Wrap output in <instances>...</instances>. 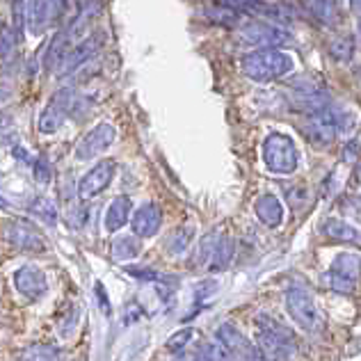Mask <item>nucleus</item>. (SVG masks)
<instances>
[{
    "instance_id": "nucleus-16",
    "label": "nucleus",
    "mask_w": 361,
    "mask_h": 361,
    "mask_svg": "<svg viewBox=\"0 0 361 361\" xmlns=\"http://www.w3.org/2000/svg\"><path fill=\"white\" fill-rule=\"evenodd\" d=\"M71 51V39L66 37L64 30L60 32H55L53 35V39L49 42V49H46L44 53V69L46 73H55V71H60V66L66 58V53Z\"/></svg>"
},
{
    "instance_id": "nucleus-3",
    "label": "nucleus",
    "mask_w": 361,
    "mask_h": 361,
    "mask_svg": "<svg viewBox=\"0 0 361 361\" xmlns=\"http://www.w3.org/2000/svg\"><path fill=\"white\" fill-rule=\"evenodd\" d=\"M263 163L265 169L277 176H290L300 167V151L290 135L279 130H272L263 140Z\"/></svg>"
},
{
    "instance_id": "nucleus-17",
    "label": "nucleus",
    "mask_w": 361,
    "mask_h": 361,
    "mask_svg": "<svg viewBox=\"0 0 361 361\" xmlns=\"http://www.w3.org/2000/svg\"><path fill=\"white\" fill-rule=\"evenodd\" d=\"M302 5L320 25L334 27L341 23V9L336 0H302Z\"/></svg>"
},
{
    "instance_id": "nucleus-4",
    "label": "nucleus",
    "mask_w": 361,
    "mask_h": 361,
    "mask_svg": "<svg viewBox=\"0 0 361 361\" xmlns=\"http://www.w3.org/2000/svg\"><path fill=\"white\" fill-rule=\"evenodd\" d=\"M361 279V256L355 252H343L331 261V268L322 274L325 286L341 295H350Z\"/></svg>"
},
{
    "instance_id": "nucleus-26",
    "label": "nucleus",
    "mask_w": 361,
    "mask_h": 361,
    "mask_svg": "<svg viewBox=\"0 0 361 361\" xmlns=\"http://www.w3.org/2000/svg\"><path fill=\"white\" fill-rule=\"evenodd\" d=\"M222 233H206L202 240H199V247L195 252V265L197 268H208L213 261V254H215V247H217V240H220Z\"/></svg>"
},
{
    "instance_id": "nucleus-37",
    "label": "nucleus",
    "mask_w": 361,
    "mask_h": 361,
    "mask_svg": "<svg viewBox=\"0 0 361 361\" xmlns=\"http://www.w3.org/2000/svg\"><path fill=\"white\" fill-rule=\"evenodd\" d=\"M359 154H361L359 142H348V147H345V151H343V156H345L348 163H355V160L359 158Z\"/></svg>"
},
{
    "instance_id": "nucleus-13",
    "label": "nucleus",
    "mask_w": 361,
    "mask_h": 361,
    "mask_svg": "<svg viewBox=\"0 0 361 361\" xmlns=\"http://www.w3.org/2000/svg\"><path fill=\"white\" fill-rule=\"evenodd\" d=\"M66 117H69V112H66V106H64V101H62L60 92H58L49 103H46L44 110L39 112L37 128H39V133H44V135H53V133H58L62 128V123H64Z\"/></svg>"
},
{
    "instance_id": "nucleus-6",
    "label": "nucleus",
    "mask_w": 361,
    "mask_h": 361,
    "mask_svg": "<svg viewBox=\"0 0 361 361\" xmlns=\"http://www.w3.org/2000/svg\"><path fill=\"white\" fill-rule=\"evenodd\" d=\"M238 37L256 49H279L281 44L290 42V35L281 25H274L270 21H243L238 25Z\"/></svg>"
},
{
    "instance_id": "nucleus-22",
    "label": "nucleus",
    "mask_w": 361,
    "mask_h": 361,
    "mask_svg": "<svg viewBox=\"0 0 361 361\" xmlns=\"http://www.w3.org/2000/svg\"><path fill=\"white\" fill-rule=\"evenodd\" d=\"M233 254H235V243L229 235H220V240H217V247H215V254H213V261L208 265V270L213 272H222L231 265L233 261Z\"/></svg>"
},
{
    "instance_id": "nucleus-11",
    "label": "nucleus",
    "mask_w": 361,
    "mask_h": 361,
    "mask_svg": "<svg viewBox=\"0 0 361 361\" xmlns=\"http://www.w3.org/2000/svg\"><path fill=\"white\" fill-rule=\"evenodd\" d=\"M14 283H16V290L30 302L42 300L46 295V290H49L46 274L37 268V265H23L21 270H16L14 272Z\"/></svg>"
},
{
    "instance_id": "nucleus-18",
    "label": "nucleus",
    "mask_w": 361,
    "mask_h": 361,
    "mask_svg": "<svg viewBox=\"0 0 361 361\" xmlns=\"http://www.w3.org/2000/svg\"><path fill=\"white\" fill-rule=\"evenodd\" d=\"M320 233L334 243H361V231L357 226L345 220H338V217H329V220L322 222Z\"/></svg>"
},
{
    "instance_id": "nucleus-34",
    "label": "nucleus",
    "mask_w": 361,
    "mask_h": 361,
    "mask_svg": "<svg viewBox=\"0 0 361 361\" xmlns=\"http://www.w3.org/2000/svg\"><path fill=\"white\" fill-rule=\"evenodd\" d=\"M51 178H53V167L44 156H39V158H37V163H35V180L39 185H49Z\"/></svg>"
},
{
    "instance_id": "nucleus-10",
    "label": "nucleus",
    "mask_w": 361,
    "mask_h": 361,
    "mask_svg": "<svg viewBox=\"0 0 361 361\" xmlns=\"http://www.w3.org/2000/svg\"><path fill=\"white\" fill-rule=\"evenodd\" d=\"M220 5L233 9L238 14H247V16H259L263 21H277L283 23L288 21V12L279 5H272V3H265V0H217Z\"/></svg>"
},
{
    "instance_id": "nucleus-5",
    "label": "nucleus",
    "mask_w": 361,
    "mask_h": 361,
    "mask_svg": "<svg viewBox=\"0 0 361 361\" xmlns=\"http://www.w3.org/2000/svg\"><path fill=\"white\" fill-rule=\"evenodd\" d=\"M286 311L288 316L295 320V325L304 331H318L322 325V313L313 302L311 293L307 288H300V286H293L286 290Z\"/></svg>"
},
{
    "instance_id": "nucleus-20",
    "label": "nucleus",
    "mask_w": 361,
    "mask_h": 361,
    "mask_svg": "<svg viewBox=\"0 0 361 361\" xmlns=\"http://www.w3.org/2000/svg\"><path fill=\"white\" fill-rule=\"evenodd\" d=\"M18 35L12 25H0V66L3 69H12L16 64V49H18Z\"/></svg>"
},
{
    "instance_id": "nucleus-31",
    "label": "nucleus",
    "mask_w": 361,
    "mask_h": 361,
    "mask_svg": "<svg viewBox=\"0 0 361 361\" xmlns=\"http://www.w3.org/2000/svg\"><path fill=\"white\" fill-rule=\"evenodd\" d=\"M286 202L293 211H304V208H309L311 204V192L307 185L302 183H295V185H288L286 188Z\"/></svg>"
},
{
    "instance_id": "nucleus-41",
    "label": "nucleus",
    "mask_w": 361,
    "mask_h": 361,
    "mask_svg": "<svg viewBox=\"0 0 361 361\" xmlns=\"http://www.w3.org/2000/svg\"><path fill=\"white\" fill-rule=\"evenodd\" d=\"M192 361H208V359H206V357H202V355H197V357H195Z\"/></svg>"
},
{
    "instance_id": "nucleus-40",
    "label": "nucleus",
    "mask_w": 361,
    "mask_h": 361,
    "mask_svg": "<svg viewBox=\"0 0 361 361\" xmlns=\"http://www.w3.org/2000/svg\"><path fill=\"white\" fill-rule=\"evenodd\" d=\"M350 5H353L355 14H359V16H361V0H350Z\"/></svg>"
},
{
    "instance_id": "nucleus-27",
    "label": "nucleus",
    "mask_w": 361,
    "mask_h": 361,
    "mask_svg": "<svg viewBox=\"0 0 361 361\" xmlns=\"http://www.w3.org/2000/svg\"><path fill=\"white\" fill-rule=\"evenodd\" d=\"M327 53L329 58H334L336 62H350L355 55V39L353 37H334L327 44Z\"/></svg>"
},
{
    "instance_id": "nucleus-9",
    "label": "nucleus",
    "mask_w": 361,
    "mask_h": 361,
    "mask_svg": "<svg viewBox=\"0 0 361 361\" xmlns=\"http://www.w3.org/2000/svg\"><path fill=\"white\" fill-rule=\"evenodd\" d=\"M115 174H117L115 160H101V163L94 165L90 172L78 180V197L82 199V202L99 197L103 190L112 183Z\"/></svg>"
},
{
    "instance_id": "nucleus-8",
    "label": "nucleus",
    "mask_w": 361,
    "mask_h": 361,
    "mask_svg": "<svg viewBox=\"0 0 361 361\" xmlns=\"http://www.w3.org/2000/svg\"><path fill=\"white\" fill-rule=\"evenodd\" d=\"M5 240L21 252H44L46 238L32 222L27 220H12L5 226Z\"/></svg>"
},
{
    "instance_id": "nucleus-39",
    "label": "nucleus",
    "mask_w": 361,
    "mask_h": 361,
    "mask_svg": "<svg viewBox=\"0 0 361 361\" xmlns=\"http://www.w3.org/2000/svg\"><path fill=\"white\" fill-rule=\"evenodd\" d=\"M243 361H268V359H265V357L259 353V350H254V348H252L250 353H247V355L243 357Z\"/></svg>"
},
{
    "instance_id": "nucleus-29",
    "label": "nucleus",
    "mask_w": 361,
    "mask_h": 361,
    "mask_svg": "<svg viewBox=\"0 0 361 361\" xmlns=\"http://www.w3.org/2000/svg\"><path fill=\"white\" fill-rule=\"evenodd\" d=\"M30 211H32V215H37L46 224H55V222H58V206H55L53 199L37 197L35 202L30 204Z\"/></svg>"
},
{
    "instance_id": "nucleus-35",
    "label": "nucleus",
    "mask_w": 361,
    "mask_h": 361,
    "mask_svg": "<svg viewBox=\"0 0 361 361\" xmlns=\"http://www.w3.org/2000/svg\"><path fill=\"white\" fill-rule=\"evenodd\" d=\"M217 288H220V283H217L215 279H211V281H199L197 288H195V295L199 300H206V298H211L213 293H217Z\"/></svg>"
},
{
    "instance_id": "nucleus-28",
    "label": "nucleus",
    "mask_w": 361,
    "mask_h": 361,
    "mask_svg": "<svg viewBox=\"0 0 361 361\" xmlns=\"http://www.w3.org/2000/svg\"><path fill=\"white\" fill-rule=\"evenodd\" d=\"M21 361H60V350L49 343H35L23 350Z\"/></svg>"
},
{
    "instance_id": "nucleus-14",
    "label": "nucleus",
    "mask_w": 361,
    "mask_h": 361,
    "mask_svg": "<svg viewBox=\"0 0 361 361\" xmlns=\"http://www.w3.org/2000/svg\"><path fill=\"white\" fill-rule=\"evenodd\" d=\"M254 211H256V217H259V222L263 226H268V229H277L283 222V204L279 202V197L272 192L259 195V199L254 202Z\"/></svg>"
},
{
    "instance_id": "nucleus-38",
    "label": "nucleus",
    "mask_w": 361,
    "mask_h": 361,
    "mask_svg": "<svg viewBox=\"0 0 361 361\" xmlns=\"http://www.w3.org/2000/svg\"><path fill=\"white\" fill-rule=\"evenodd\" d=\"M94 290H97V295H99V307L103 309V313H110V304H108L106 288H103L101 283H97V286H94Z\"/></svg>"
},
{
    "instance_id": "nucleus-23",
    "label": "nucleus",
    "mask_w": 361,
    "mask_h": 361,
    "mask_svg": "<svg viewBox=\"0 0 361 361\" xmlns=\"http://www.w3.org/2000/svg\"><path fill=\"white\" fill-rule=\"evenodd\" d=\"M192 238H195V229H192V226H178V229H174L172 233L167 235V240H165L167 254L183 256L190 250V243H192Z\"/></svg>"
},
{
    "instance_id": "nucleus-2",
    "label": "nucleus",
    "mask_w": 361,
    "mask_h": 361,
    "mask_svg": "<svg viewBox=\"0 0 361 361\" xmlns=\"http://www.w3.org/2000/svg\"><path fill=\"white\" fill-rule=\"evenodd\" d=\"M256 350L268 361H293L295 357V336L272 316H256Z\"/></svg>"
},
{
    "instance_id": "nucleus-7",
    "label": "nucleus",
    "mask_w": 361,
    "mask_h": 361,
    "mask_svg": "<svg viewBox=\"0 0 361 361\" xmlns=\"http://www.w3.org/2000/svg\"><path fill=\"white\" fill-rule=\"evenodd\" d=\"M115 140H117V128L110 121H101L92 130L85 133L82 140L75 145L73 156L75 160H94L106 154L115 145Z\"/></svg>"
},
{
    "instance_id": "nucleus-42",
    "label": "nucleus",
    "mask_w": 361,
    "mask_h": 361,
    "mask_svg": "<svg viewBox=\"0 0 361 361\" xmlns=\"http://www.w3.org/2000/svg\"><path fill=\"white\" fill-rule=\"evenodd\" d=\"M5 126V117L3 115H0V128H3Z\"/></svg>"
},
{
    "instance_id": "nucleus-19",
    "label": "nucleus",
    "mask_w": 361,
    "mask_h": 361,
    "mask_svg": "<svg viewBox=\"0 0 361 361\" xmlns=\"http://www.w3.org/2000/svg\"><path fill=\"white\" fill-rule=\"evenodd\" d=\"M130 211H133V202H130V197L126 195H119L115 197L110 202L108 206V211H106V229L110 233H117L119 229H123L128 222V217H130Z\"/></svg>"
},
{
    "instance_id": "nucleus-33",
    "label": "nucleus",
    "mask_w": 361,
    "mask_h": 361,
    "mask_svg": "<svg viewBox=\"0 0 361 361\" xmlns=\"http://www.w3.org/2000/svg\"><path fill=\"white\" fill-rule=\"evenodd\" d=\"M202 357H206L208 361H235V359H238L235 355H231L224 345L217 343V341H215V343H206L204 345Z\"/></svg>"
},
{
    "instance_id": "nucleus-30",
    "label": "nucleus",
    "mask_w": 361,
    "mask_h": 361,
    "mask_svg": "<svg viewBox=\"0 0 361 361\" xmlns=\"http://www.w3.org/2000/svg\"><path fill=\"white\" fill-rule=\"evenodd\" d=\"M46 7H49V21L62 23V27L69 21V12H75L73 0H46Z\"/></svg>"
},
{
    "instance_id": "nucleus-25",
    "label": "nucleus",
    "mask_w": 361,
    "mask_h": 361,
    "mask_svg": "<svg viewBox=\"0 0 361 361\" xmlns=\"http://www.w3.org/2000/svg\"><path fill=\"white\" fill-rule=\"evenodd\" d=\"M204 16L208 18V21L213 23H220V25H229V27H238L243 23V14L233 12V9L224 7V5H213V7H206L204 9Z\"/></svg>"
},
{
    "instance_id": "nucleus-15",
    "label": "nucleus",
    "mask_w": 361,
    "mask_h": 361,
    "mask_svg": "<svg viewBox=\"0 0 361 361\" xmlns=\"http://www.w3.org/2000/svg\"><path fill=\"white\" fill-rule=\"evenodd\" d=\"M215 338H217V343L224 345L226 350H229L231 355L235 357H245L247 353L252 350L250 345V341L245 338V334L233 325V322H224V325L217 327L215 331Z\"/></svg>"
},
{
    "instance_id": "nucleus-12",
    "label": "nucleus",
    "mask_w": 361,
    "mask_h": 361,
    "mask_svg": "<svg viewBox=\"0 0 361 361\" xmlns=\"http://www.w3.org/2000/svg\"><path fill=\"white\" fill-rule=\"evenodd\" d=\"M163 226V211L154 202L142 204L130 217V231L137 238H154Z\"/></svg>"
},
{
    "instance_id": "nucleus-32",
    "label": "nucleus",
    "mask_w": 361,
    "mask_h": 361,
    "mask_svg": "<svg viewBox=\"0 0 361 361\" xmlns=\"http://www.w3.org/2000/svg\"><path fill=\"white\" fill-rule=\"evenodd\" d=\"M195 336H197L195 329H190V327L178 329V331H174V334L167 338V350H169V353H180V350L192 343Z\"/></svg>"
},
{
    "instance_id": "nucleus-21",
    "label": "nucleus",
    "mask_w": 361,
    "mask_h": 361,
    "mask_svg": "<svg viewBox=\"0 0 361 361\" xmlns=\"http://www.w3.org/2000/svg\"><path fill=\"white\" fill-rule=\"evenodd\" d=\"M25 23L32 35H42L49 23V7L46 0H25Z\"/></svg>"
},
{
    "instance_id": "nucleus-43",
    "label": "nucleus",
    "mask_w": 361,
    "mask_h": 361,
    "mask_svg": "<svg viewBox=\"0 0 361 361\" xmlns=\"http://www.w3.org/2000/svg\"><path fill=\"white\" fill-rule=\"evenodd\" d=\"M359 35H361V25H359Z\"/></svg>"
},
{
    "instance_id": "nucleus-24",
    "label": "nucleus",
    "mask_w": 361,
    "mask_h": 361,
    "mask_svg": "<svg viewBox=\"0 0 361 361\" xmlns=\"http://www.w3.org/2000/svg\"><path fill=\"white\" fill-rule=\"evenodd\" d=\"M110 254L119 261H130L140 254V240L137 235H119V238L112 240L110 245Z\"/></svg>"
},
{
    "instance_id": "nucleus-36",
    "label": "nucleus",
    "mask_w": 361,
    "mask_h": 361,
    "mask_svg": "<svg viewBox=\"0 0 361 361\" xmlns=\"http://www.w3.org/2000/svg\"><path fill=\"white\" fill-rule=\"evenodd\" d=\"M126 272L142 281H158V272H154L151 268H126Z\"/></svg>"
},
{
    "instance_id": "nucleus-1",
    "label": "nucleus",
    "mask_w": 361,
    "mask_h": 361,
    "mask_svg": "<svg viewBox=\"0 0 361 361\" xmlns=\"http://www.w3.org/2000/svg\"><path fill=\"white\" fill-rule=\"evenodd\" d=\"M295 69L293 55L279 49H256L240 60V71L252 82H272Z\"/></svg>"
}]
</instances>
